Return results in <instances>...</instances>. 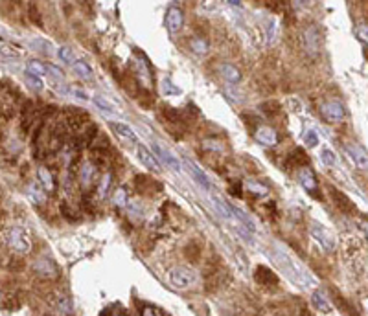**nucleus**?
Returning <instances> with one entry per match:
<instances>
[{
  "instance_id": "f257e3e1",
  "label": "nucleus",
  "mask_w": 368,
  "mask_h": 316,
  "mask_svg": "<svg viewBox=\"0 0 368 316\" xmlns=\"http://www.w3.org/2000/svg\"><path fill=\"white\" fill-rule=\"evenodd\" d=\"M271 254H272V259H274V263L278 265V268H280L282 272H286L287 278H289L293 283H296L298 287L311 289L317 285L315 278L308 272V268H305L302 263H298V261H296L282 244H278V243L272 244Z\"/></svg>"
},
{
  "instance_id": "f03ea898",
  "label": "nucleus",
  "mask_w": 368,
  "mask_h": 316,
  "mask_svg": "<svg viewBox=\"0 0 368 316\" xmlns=\"http://www.w3.org/2000/svg\"><path fill=\"white\" fill-rule=\"evenodd\" d=\"M168 279L175 289L180 291H188V289H195L199 285V274L195 272L194 268L190 267H173L168 272Z\"/></svg>"
},
{
  "instance_id": "7ed1b4c3",
  "label": "nucleus",
  "mask_w": 368,
  "mask_h": 316,
  "mask_svg": "<svg viewBox=\"0 0 368 316\" xmlns=\"http://www.w3.org/2000/svg\"><path fill=\"white\" fill-rule=\"evenodd\" d=\"M8 244L17 252V254H28L32 248L29 234L24 226H13L8 232Z\"/></svg>"
},
{
  "instance_id": "20e7f679",
  "label": "nucleus",
  "mask_w": 368,
  "mask_h": 316,
  "mask_svg": "<svg viewBox=\"0 0 368 316\" xmlns=\"http://www.w3.org/2000/svg\"><path fill=\"white\" fill-rule=\"evenodd\" d=\"M310 234H311V237L317 241V244H319L320 248L324 250V252H333L335 246H337V239H335V235L331 234L326 226H322L320 223H317V220H313V223L310 225Z\"/></svg>"
},
{
  "instance_id": "39448f33",
  "label": "nucleus",
  "mask_w": 368,
  "mask_h": 316,
  "mask_svg": "<svg viewBox=\"0 0 368 316\" xmlns=\"http://www.w3.org/2000/svg\"><path fill=\"white\" fill-rule=\"evenodd\" d=\"M302 44H304V50L308 52V55L311 57H317L322 48V37H320V31L315 26H308L302 34Z\"/></svg>"
},
{
  "instance_id": "423d86ee",
  "label": "nucleus",
  "mask_w": 368,
  "mask_h": 316,
  "mask_svg": "<svg viewBox=\"0 0 368 316\" xmlns=\"http://www.w3.org/2000/svg\"><path fill=\"white\" fill-rule=\"evenodd\" d=\"M151 153L159 158V162L166 164V166H168L171 171L180 173V160H177V158H175L173 154L170 153V151H166V149L162 147L160 144H157V142H155V144L151 145Z\"/></svg>"
},
{
  "instance_id": "0eeeda50",
  "label": "nucleus",
  "mask_w": 368,
  "mask_h": 316,
  "mask_svg": "<svg viewBox=\"0 0 368 316\" xmlns=\"http://www.w3.org/2000/svg\"><path fill=\"white\" fill-rule=\"evenodd\" d=\"M320 112L328 121H343L346 116V109L341 101H326L324 105L320 107Z\"/></svg>"
},
{
  "instance_id": "6e6552de",
  "label": "nucleus",
  "mask_w": 368,
  "mask_h": 316,
  "mask_svg": "<svg viewBox=\"0 0 368 316\" xmlns=\"http://www.w3.org/2000/svg\"><path fill=\"white\" fill-rule=\"evenodd\" d=\"M184 168H186V171H188L190 175H192V178H194V180L199 184V186L203 187L204 192H210V189H212V184H210L208 175H206V173H204L203 169L199 168V166H195V164L192 162V160H188V158H186V160H184Z\"/></svg>"
},
{
  "instance_id": "1a4fd4ad",
  "label": "nucleus",
  "mask_w": 368,
  "mask_h": 316,
  "mask_svg": "<svg viewBox=\"0 0 368 316\" xmlns=\"http://www.w3.org/2000/svg\"><path fill=\"white\" fill-rule=\"evenodd\" d=\"M34 270H35V274H37L39 278H44V279L57 278V274H59L55 263H53L52 259H48V258L37 259V261L34 263Z\"/></svg>"
},
{
  "instance_id": "9d476101",
  "label": "nucleus",
  "mask_w": 368,
  "mask_h": 316,
  "mask_svg": "<svg viewBox=\"0 0 368 316\" xmlns=\"http://www.w3.org/2000/svg\"><path fill=\"white\" fill-rule=\"evenodd\" d=\"M254 279H256V283L262 285V287L278 285V276H276L269 267H265V265H258L256 270H254Z\"/></svg>"
},
{
  "instance_id": "9b49d317",
  "label": "nucleus",
  "mask_w": 368,
  "mask_h": 316,
  "mask_svg": "<svg viewBox=\"0 0 368 316\" xmlns=\"http://www.w3.org/2000/svg\"><path fill=\"white\" fill-rule=\"evenodd\" d=\"M136 153H138V160H140V162L144 164L147 169H151V171H155V173L162 171V164L159 162V158L151 153V151L145 147V145H138Z\"/></svg>"
},
{
  "instance_id": "f8f14e48",
  "label": "nucleus",
  "mask_w": 368,
  "mask_h": 316,
  "mask_svg": "<svg viewBox=\"0 0 368 316\" xmlns=\"http://www.w3.org/2000/svg\"><path fill=\"white\" fill-rule=\"evenodd\" d=\"M346 153H348V156L352 158V162H354L359 169H368V153L361 145L348 144L346 145Z\"/></svg>"
},
{
  "instance_id": "ddd939ff",
  "label": "nucleus",
  "mask_w": 368,
  "mask_h": 316,
  "mask_svg": "<svg viewBox=\"0 0 368 316\" xmlns=\"http://www.w3.org/2000/svg\"><path fill=\"white\" fill-rule=\"evenodd\" d=\"M166 26L170 29V34H177L184 26V15L177 6H171L168 13H166Z\"/></svg>"
},
{
  "instance_id": "4468645a",
  "label": "nucleus",
  "mask_w": 368,
  "mask_h": 316,
  "mask_svg": "<svg viewBox=\"0 0 368 316\" xmlns=\"http://www.w3.org/2000/svg\"><path fill=\"white\" fill-rule=\"evenodd\" d=\"M20 114H22V133H28L29 127L34 125L35 118H37V109H35V103L32 100H26L22 103V110H20Z\"/></svg>"
},
{
  "instance_id": "2eb2a0df",
  "label": "nucleus",
  "mask_w": 368,
  "mask_h": 316,
  "mask_svg": "<svg viewBox=\"0 0 368 316\" xmlns=\"http://www.w3.org/2000/svg\"><path fill=\"white\" fill-rule=\"evenodd\" d=\"M72 112H68V118H67V123H68V131H72V133H79L83 131L85 123L88 121V116L85 112L78 109H70Z\"/></svg>"
},
{
  "instance_id": "dca6fc26",
  "label": "nucleus",
  "mask_w": 368,
  "mask_h": 316,
  "mask_svg": "<svg viewBox=\"0 0 368 316\" xmlns=\"http://www.w3.org/2000/svg\"><path fill=\"white\" fill-rule=\"evenodd\" d=\"M256 140L258 144L265 145V147H274L278 144V133L272 127H260L256 131Z\"/></svg>"
},
{
  "instance_id": "f3484780",
  "label": "nucleus",
  "mask_w": 368,
  "mask_h": 316,
  "mask_svg": "<svg viewBox=\"0 0 368 316\" xmlns=\"http://www.w3.org/2000/svg\"><path fill=\"white\" fill-rule=\"evenodd\" d=\"M133 70H135V74H136V77L140 79L144 85H149V81H151V70H149V67H147V61H145L144 57H135L133 59Z\"/></svg>"
},
{
  "instance_id": "a211bd4d",
  "label": "nucleus",
  "mask_w": 368,
  "mask_h": 316,
  "mask_svg": "<svg viewBox=\"0 0 368 316\" xmlns=\"http://www.w3.org/2000/svg\"><path fill=\"white\" fill-rule=\"evenodd\" d=\"M219 74H221V77H223L227 83H230V85H237V83L241 81V72H239L234 65H228V62H225V65L219 67Z\"/></svg>"
},
{
  "instance_id": "6ab92c4d",
  "label": "nucleus",
  "mask_w": 368,
  "mask_h": 316,
  "mask_svg": "<svg viewBox=\"0 0 368 316\" xmlns=\"http://www.w3.org/2000/svg\"><path fill=\"white\" fill-rule=\"evenodd\" d=\"M17 112V107H15V101L11 100V96H0V118L2 120H11Z\"/></svg>"
},
{
  "instance_id": "aec40b11",
  "label": "nucleus",
  "mask_w": 368,
  "mask_h": 316,
  "mask_svg": "<svg viewBox=\"0 0 368 316\" xmlns=\"http://www.w3.org/2000/svg\"><path fill=\"white\" fill-rule=\"evenodd\" d=\"M310 158L305 154V151H302L300 147H296L291 154H287L286 158V168H302V164H308Z\"/></svg>"
},
{
  "instance_id": "412c9836",
  "label": "nucleus",
  "mask_w": 368,
  "mask_h": 316,
  "mask_svg": "<svg viewBox=\"0 0 368 316\" xmlns=\"http://www.w3.org/2000/svg\"><path fill=\"white\" fill-rule=\"evenodd\" d=\"M111 127H112V131L120 136L121 140H127V142H136V134H135V131L129 127L127 123H121V121H112L111 123Z\"/></svg>"
},
{
  "instance_id": "4be33fe9",
  "label": "nucleus",
  "mask_w": 368,
  "mask_h": 316,
  "mask_svg": "<svg viewBox=\"0 0 368 316\" xmlns=\"http://www.w3.org/2000/svg\"><path fill=\"white\" fill-rule=\"evenodd\" d=\"M298 180H300L302 187L304 189H308L310 193H313L317 189V178L315 175H313V171L308 168H302L300 173H298Z\"/></svg>"
},
{
  "instance_id": "5701e85b",
  "label": "nucleus",
  "mask_w": 368,
  "mask_h": 316,
  "mask_svg": "<svg viewBox=\"0 0 368 316\" xmlns=\"http://www.w3.org/2000/svg\"><path fill=\"white\" fill-rule=\"evenodd\" d=\"M311 303H313V307H315L319 312H324V314L331 312V303H329V300L326 298L324 292H320V291L313 292V296H311Z\"/></svg>"
},
{
  "instance_id": "b1692460",
  "label": "nucleus",
  "mask_w": 368,
  "mask_h": 316,
  "mask_svg": "<svg viewBox=\"0 0 368 316\" xmlns=\"http://www.w3.org/2000/svg\"><path fill=\"white\" fill-rule=\"evenodd\" d=\"M37 178H39V184L46 192H53V189H55V178H53L52 171H50L48 168L37 169Z\"/></svg>"
},
{
  "instance_id": "393cba45",
  "label": "nucleus",
  "mask_w": 368,
  "mask_h": 316,
  "mask_svg": "<svg viewBox=\"0 0 368 316\" xmlns=\"http://www.w3.org/2000/svg\"><path fill=\"white\" fill-rule=\"evenodd\" d=\"M28 197L35 204H43L46 201V189L39 182H32L28 184Z\"/></svg>"
},
{
  "instance_id": "a878e982",
  "label": "nucleus",
  "mask_w": 368,
  "mask_h": 316,
  "mask_svg": "<svg viewBox=\"0 0 368 316\" xmlns=\"http://www.w3.org/2000/svg\"><path fill=\"white\" fill-rule=\"evenodd\" d=\"M72 72L78 77H81V79H92V76H94L92 68L88 67V62L81 61V59H76V62L72 65Z\"/></svg>"
},
{
  "instance_id": "bb28decb",
  "label": "nucleus",
  "mask_w": 368,
  "mask_h": 316,
  "mask_svg": "<svg viewBox=\"0 0 368 316\" xmlns=\"http://www.w3.org/2000/svg\"><path fill=\"white\" fill-rule=\"evenodd\" d=\"M190 48H192V52L195 55H204V53L208 52V43L203 37H194L190 41Z\"/></svg>"
},
{
  "instance_id": "cd10ccee",
  "label": "nucleus",
  "mask_w": 368,
  "mask_h": 316,
  "mask_svg": "<svg viewBox=\"0 0 368 316\" xmlns=\"http://www.w3.org/2000/svg\"><path fill=\"white\" fill-rule=\"evenodd\" d=\"M160 88H162V94H164V96H179L180 94V88L171 81L170 77H164V79L160 81Z\"/></svg>"
},
{
  "instance_id": "c85d7f7f",
  "label": "nucleus",
  "mask_w": 368,
  "mask_h": 316,
  "mask_svg": "<svg viewBox=\"0 0 368 316\" xmlns=\"http://www.w3.org/2000/svg\"><path fill=\"white\" fill-rule=\"evenodd\" d=\"M302 140H304V144L308 145V147H317L320 142V136L315 129H305L304 134H302Z\"/></svg>"
},
{
  "instance_id": "c756f323",
  "label": "nucleus",
  "mask_w": 368,
  "mask_h": 316,
  "mask_svg": "<svg viewBox=\"0 0 368 316\" xmlns=\"http://www.w3.org/2000/svg\"><path fill=\"white\" fill-rule=\"evenodd\" d=\"M24 79H26V85H28L34 92H41V90H43V86H44L43 77L34 76V74H28V72H26Z\"/></svg>"
},
{
  "instance_id": "7c9ffc66",
  "label": "nucleus",
  "mask_w": 368,
  "mask_h": 316,
  "mask_svg": "<svg viewBox=\"0 0 368 316\" xmlns=\"http://www.w3.org/2000/svg\"><path fill=\"white\" fill-rule=\"evenodd\" d=\"M96 169L98 168H94L92 164H85L81 169H79V178H81V182L85 184V186H88L90 184V180H92V175L96 173Z\"/></svg>"
},
{
  "instance_id": "2f4dec72",
  "label": "nucleus",
  "mask_w": 368,
  "mask_h": 316,
  "mask_svg": "<svg viewBox=\"0 0 368 316\" xmlns=\"http://www.w3.org/2000/svg\"><path fill=\"white\" fill-rule=\"evenodd\" d=\"M92 151H96L98 154L105 153V151H109V147H111V142L105 138V136H100V138H94V142L90 144Z\"/></svg>"
},
{
  "instance_id": "473e14b6",
  "label": "nucleus",
  "mask_w": 368,
  "mask_h": 316,
  "mask_svg": "<svg viewBox=\"0 0 368 316\" xmlns=\"http://www.w3.org/2000/svg\"><path fill=\"white\" fill-rule=\"evenodd\" d=\"M26 72L34 74V76L43 77L44 74H46V65H43L41 61H29L28 62V68H26Z\"/></svg>"
},
{
  "instance_id": "72a5a7b5",
  "label": "nucleus",
  "mask_w": 368,
  "mask_h": 316,
  "mask_svg": "<svg viewBox=\"0 0 368 316\" xmlns=\"http://www.w3.org/2000/svg\"><path fill=\"white\" fill-rule=\"evenodd\" d=\"M92 101H94V105L100 107L103 112H116V107L112 105L109 100H105L103 96H94V98H92Z\"/></svg>"
},
{
  "instance_id": "f704fd0d",
  "label": "nucleus",
  "mask_w": 368,
  "mask_h": 316,
  "mask_svg": "<svg viewBox=\"0 0 368 316\" xmlns=\"http://www.w3.org/2000/svg\"><path fill=\"white\" fill-rule=\"evenodd\" d=\"M59 59L65 62V65H68V67H72L74 62H76V57H74V52L70 48H67V46H61L57 52Z\"/></svg>"
},
{
  "instance_id": "c9c22d12",
  "label": "nucleus",
  "mask_w": 368,
  "mask_h": 316,
  "mask_svg": "<svg viewBox=\"0 0 368 316\" xmlns=\"http://www.w3.org/2000/svg\"><path fill=\"white\" fill-rule=\"evenodd\" d=\"M320 162L324 164V166H328V168H331V166L337 164V156H335V153L331 149H322V151H320Z\"/></svg>"
},
{
  "instance_id": "e433bc0d",
  "label": "nucleus",
  "mask_w": 368,
  "mask_h": 316,
  "mask_svg": "<svg viewBox=\"0 0 368 316\" xmlns=\"http://www.w3.org/2000/svg\"><path fill=\"white\" fill-rule=\"evenodd\" d=\"M164 116L166 120L171 121V123H180L182 121V114L177 109H173V107H164Z\"/></svg>"
},
{
  "instance_id": "4c0bfd02",
  "label": "nucleus",
  "mask_w": 368,
  "mask_h": 316,
  "mask_svg": "<svg viewBox=\"0 0 368 316\" xmlns=\"http://www.w3.org/2000/svg\"><path fill=\"white\" fill-rule=\"evenodd\" d=\"M247 189L251 193H254V195H258V197H263V195H267V193H269V189H267L263 184L254 182V180H249V182H247Z\"/></svg>"
},
{
  "instance_id": "58836bf2",
  "label": "nucleus",
  "mask_w": 368,
  "mask_h": 316,
  "mask_svg": "<svg viewBox=\"0 0 368 316\" xmlns=\"http://www.w3.org/2000/svg\"><path fill=\"white\" fill-rule=\"evenodd\" d=\"M112 201H114V204H116V206H126V204H127L126 187H118L116 193H114V197H112Z\"/></svg>"
},
{
  "instance_id": "ea45409f",
  "label": "nucleus",
  "mask_w": 368,
  "mask_h": 316,
  "mask_svg": "<svg viewBox=\"0 0 368 316\" xmlns=\"http://www.w3.org/2000/svg\"><path fill=\"white\" fill-rule=\"evenodd\" d=\"M265 28H267V39H269V43H274L276 39V20L274 19H267L265 20Z\"/></svg>"
},
{
  "instance_id": "a19ab883",
  "label": "nucleus",
  "mask_w": 368,
  "mask_h": 316,
  "mask_svg": "<svg viewBox=\"0 0 368 316\" xmlns=\"http://www.w3.org/2000/svg\"><path fill=\"white\" fill-rule=\"evenodd\" d=\"M265 109H269L265 112L267 116H276L280 112V103H278V101H267V103L262 105V110H265Z\"/></svg>"
},
{
  "instance_id": "79ce46f5",
  "label": "nucleus",
  "mask_w": 368,
  "mask_h": 316,
  "mask_svg": "<svg viewBox=\"0 0 368 316\" xmlns=\"http://www.w3.org/2000/svg\"><path fill=\"white\" fill-rule=\"evenodd\" d=\"M357 39L368 48V24H359V28H357Z\"/></svg>"
},
{
  "instance_id": "37998d69",
  "label": "nucleus",
  "mask_w": 368,
  "mask_h": 316,
  "mask_svg": "<svg viewBox=\"0 0 368 316\" xmlns=\"http://www.w3.org/2000/svg\"><path fill=\"white\" fill-rule=\"evenodd\" d=\"M333 195L337 197V199H335V202H337V204H339V206L343 208V210H346V206H352V204H350V202H348V197H344L341 192L333 189Z\"/></svg>"
},
{
  "instance_id": "c03bdc74",
  "label": "nucleus",
  "mask_w": 368,
  "mask_h": 316,
  "mask_svg": "<svg viewBox=\"0 0 368 316\" xmlns=\"http://www.w3.org/2000/svg\"><path fill=\"white\" fill-rule=\"evenodd\" d=\"M28 11H29V19H32V22H34V24H41V15H39V10H37V6L32 4L28 8Z\"/></svg>"
},
{
  "instance_id": "a18cd8bd",
  "label": "nucleus",
  "mask_w": 368,
  "mask_h": 316,
  "mask_svg": "<svg viewBox=\"0 0 368 316\" xmlns=\"http://www.w3.org/2000/svg\"><path fill=\"white\" fill-rule=\"evenodd\" d=\"M61 211H63V215L67 217L68 220H78L79 217L78 215H74V211L70 210L68 206H65V204H61Z\"/></svg>"
},
{
  "instance_id": "49530a36",
  "label": "nucleus",
  "mask_w": 368,
  "mask_h": 316,
  "mask_svg": "<svg viewBox=\"0 0 368 316\" xmlns=\"http://www.w3.org/2000/svg\"><path fill=\"white\" fill-rule=\"evenodd\" d=\"M109 182H111V175L107 173V175H103L102 182H100V193H102V195L107 192V187H109Z\"/></svg>"
},
{
  "instance_id": "de8ad7c7",
  "label": "nucleus",
  "mask_w": 368,
  "mask_h": 316,
  "mask_svg": "<svg viewBox=\"0 0 368 316\" xmlns=\"http://www.w3.org/2000/svg\"><path fill=\"white\" fill-rule=\"evenodd\" d=\"M72 94L76 98H78V100H88V96H87V92L83 90V88H78V86H72Z\"/></svg>"
},
{
  "instance_id": "09e8293b",
  "label": "nucleus",
  "mask_w": 368,
  "mask_h": 316,
  "mask_svg": "<svg viewBox=\"0 0 368 316\" xmlns=\"http://www.w3.org/2000/svg\"><path fill=\"white\" fill-rule=\"evenodd\" d=\"M142 316H160V312L157 311L155 307H145L144 311H142Z\"/></svg>"
},
{
  "instance_id": "8fccbe9b",
  "label": "nucleus",
  "mask_w": 368,
  "mask_h": 316,
  "mask_svg": "<svg viewBox=\"0 0 368 316\" xmlns=\"http://www.w3.org/2000/svg\"><path fill=\"white\" fill-rule=\"evenodd\" d=\"M239 187H243V184H239V182H234L232 186H230V193L232 195H241V192H239Z\"/></svg>"
},
{
  "instance_id": "3c124183",
  "label": "nucleus",
  "mask_w": 368,
  "mask_h": 316,
  "mask_svg": "<svg viewBox=\"0 0 368 316\" xmlns=\"http://www.w3.org/2000/svg\"><path fill=\"white\" fill-rule=\"evenodd\" d=\"M363 230H364V234L368 235V223H364V225H363Z\"/></svg>"
},
{
  "instance_id": "603ef678",
  "label": "nucleus",
  "mask_w": 368,
  "mask_h": 316,
  "mask_svg": "<svg viewBox=\"0 0 368 316\" xmlns=\"http://www.w3.org/2000/svg\"><path fill=\"white\" fill-rule=\"evenodd\" d=\"M0 199H2V187H0Z\"/></svg>"
},
{
  "instance_id": "864d4df0",
  "label": "nucleus",
  "mask_w": 368,
  "mask_h": 316,
  "mask_svg": "<svg viewBox=\"0 0 368 316\" xmlns=\"http://www.w3.org/2000/svg\"><path fill=\"white\" fill-rule=\"evenodd\" d=\"M2 86H4V83H2V81H0V88H2Z\"/></svg>"
},
{
  "instance_id": "5fc2aeb1",
  "label": "nucleus",
  "mask_w": 368,
  "mask_h": 316,
  "mask_svg": "<svg viewBox=\"0 0 368 316\" xmlns=\"http://www.w3.org/2000/svg\"><path fill=\"white\" fill-rule=\"evenodd\" d=\"M43 316H50V314H43Z\"/></svg>"
}]
</instances>
